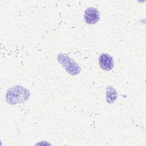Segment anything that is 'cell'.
Returning <instances> with one entry per match:
<instances>
[{
	"mask_svg": "<svg viewBox=\"0 0 146 146\" xmlns=\"http://www.w3.org/2000/svg\"><path fill=\"white\" fill-rule=\"evenodd\" d=\"M30 95V92L22 86H15L9 89L6 94V100L9 103L15 104L23 103L27 100Z\"/></svg>",
	"mask_w": 146,
	"mask_h": 146,
	"instance_id": "1",
	"label": "cell"
},
{
	"mask_svg": "<svg viewBox=\"0 0 146 146\" xmlns=\"http://www.w3.org/2000/svg\"><path fill=\"white\" fill-rule=\"evenodd\" d=\"M57 58L59 63L70 74L75 75L78 74L80 71L79 66L67 54L60 53L58 55Z\"/></svg>",
	"mask_w": 146,
	"mask_h": 146,
	"instance_id": "2",
	"label": "cell"
},
{
	"mask_svg": "<svg viewBox=\"0 0 146 146\" xmlns=\"http://www.w3.org/2000/svg\"><path fill=\"white\" fill-rule=\"evenodd\" d=\"M100 18V13L95 7L87 8L84 14V19L86 23L94 25L96 23Z\"/></svg>",
	"mask_w": 146,
	"mask_h": 146,
	"instance_id": "3",
	"label": "cell"
},
{
	"mask_svg": "<svg viewBox=\"0 0 146 146\" xmlns=\"http://www.w3.org/2000/svg\"><path fill=\"white\" fill-rule=\"evenodd\" d=\"M99 64L100 67L104 71H111L114 65L113 59L107 53H102L99 57Z\"/></svg>",
	"mask_w": 146,
	"mask_h": 146,
	"instance_id": "4",
	"label": "cell"
},
{
	"mask_svg": "<svg viewBox=\"0 0 146 146\" xmlns=\"http://www.w3.org/2000/svg\"><path fill=\"white\" fill-rule=\"evenodd\" d=\"M107 102L108 103H113L117 98V92L112 87L108 86L107 88Z\"/></svg>",
	"mask_w": 146,
	"mask_h": 146,
	"instance_id": "5",
	"label": "cell"
}]
</instances>
